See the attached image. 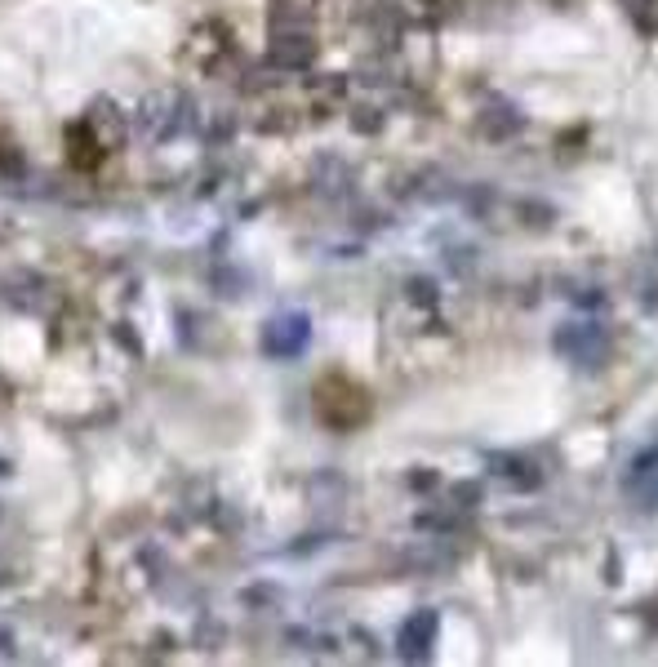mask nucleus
<instances>
[{"instance_id":"obj_1","label":"nucleus","mask_w":658,"mask_h":667,"mask_svg":"<svg viewBox=\"0 0 658 667\" xmlns=\"http://www.w3.org/2000/svg\"><path fill=\"white\" fill-rule=\"evenodd\" d=\"M556 352H565V357L578 361V365H591V361L605 352V334H600V325H587V320L565 325V329L556 334Z\"/></svg>"},{"instance_id":"obj_2","label":"nucleus","mask_w":658,"mask_h":667,"mask_svg":"<svg viewBox=\"0 0 658 667\" xmlns=\"http://www.w3.org/2000/svg\"><path fill=\"white\" fill-rule=\"evenodd\" d=\"M627 494L636 498V507L645 512H658V445H649L645 454L631 459V472H627Z\"/></svg>"},{"instance_id":"obj_3","label":"nucleus","mask_w":658,"mask_h":667,"mask_svg":"<svg viewBox=\"0 0 658 667\" xmlns=\"http://www.w3.org/2000/svg\"><path fill=\"white\" fill-rule=\"evenodd\" d=\"M432 636H436V614H432V609L410 614V618H405V627H401V636H396L401 658H410V663L427 658V654H432Z\"/></svg>"},{"instance_id":"obj_4","label":"nucleus","mask_w":658,"mask_h":667,"mask_svg":"<svg viewBox=\"0 0 658 667\" xmlns=\"http://www.w3.org/2000/svg\"><path fill=\"white\" fill-rule=\"evenodd\" d=\"M640 5H649V0H627V10H640Z\"/></svg>"}]
</instances>
